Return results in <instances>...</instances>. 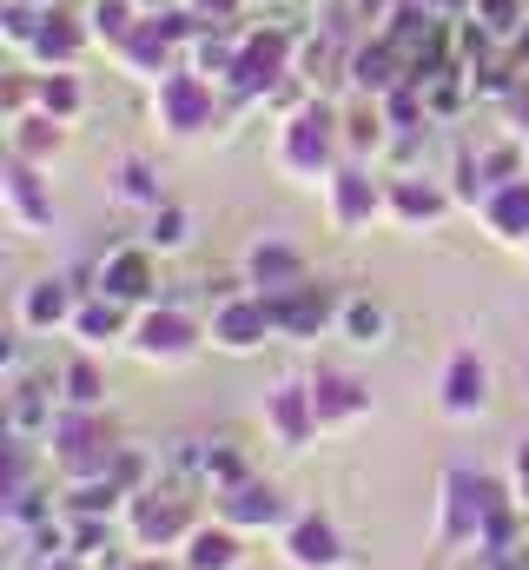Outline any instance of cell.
Masks as SVG:
<instances>
[{
	"mask_svg": "<svg viewBox=\"0 0 529 570\" xmlns=\"http://www.w3.org/2000/svg\"><path fill=\"white\" fill-rule=\"evenodd\" d=\"M80 305H87V298H80V279L47 273V279L20 285L13 318H20V332H60V325H73V312H80Z\"/></svg>",
	"mask_w": 529,
	"mask_h": 570,
	"instance_id": "obj_10",
	"label": "cell"
},
{
	"mask_svg": "<svg viewBox=\"0 0 529 570\" xmlns=\"http://www.w3.org/2000/svg\"><path fill=\"white\" fill-rule=\"evenodd\" d=\"M60 146H67V127H60L53 114H13V120H7V153H13V159H33V166H40V159H53Z\"/></svg>",
	"mask_w": 529,
	"mask_h": 570,
	"instance_id": "obj_24",
	"label": "cell"
},
{
	"mask_svg": "<svg viewBox=\"0 0 529 570\" xmlns=\"http://www.w3.org/2000/svg\"><path fill=\"white\" fill-rule=\"evenodd\" d=\"M127 570H186V564H166V558H152V551H146V558H132Z\"/></svg>",
	"mask_w": 529,
	"mask_h": 570,
	"instance_id": "obj_46",
	"label": "cell"
},
{
	"mask_svg": "<svg viewBox=\"0 0 529 570\" xmlns=\"http://www.w3.org/2000/svg\"><path fill=\"white\" fill-rule=\"evenodd\" d=\"M285 558H291V570H345V544H338L331 518L305 511L285 524Z\"/></svg>",
	"mask_w": 529,
	"mask_h": 570,
	"instance_id": "obj_14",
	"label": "cell"
},
{
	"mask_svg": "<svg viewBox=\"0 0 529 570\" xmlns=\"http://www.w3.org/2000/svg\"><path fill=\"white\" fill-rule=\"evenodd\" d=\"M33 570H80V558L67 551V558H33Z\"/></svg>",
	"mask_w": 529,
	"mask_h": 570,
	"instance_id": "obj_45",
	"label": "cell"
},
{
	"mask_svg": "<svg viewBox=\"0 0 529 570\" xmlns=\"http://www.w3.org/2000/svg\"><path fill=\"white\" fill-rule=\"evenodd\" d=\"M60 385H67L60 399H67L73 412H100V399H107V379H100V365H93V358H73V365L60 372Z\"/></svg>",
	"mask_w": 529,
	"mask_h": 570,
	"instance_id": "obj_34",
	"label": "cell"
},
{
	"mask_svg": "<svg viewBox=\"0 0 529 570\" xmlns=\"http://www.w3.org/2000/svg\"><path fill=\"white\" fill-rule=\"evenodd\" d=\"M232 67H239V40H232L226 27H206V33L192 40V73H212V80H232Z\"/></svg>",
	"mask_w": 529,
	"mask_h": 570,
	"instance_id": "obj_30",
	"label": "cell"
},
{
	"mask_svg": "<svg viewBox=\"0 0 529 570\" xmlns=\"http://www.w3.org/2000/svg\"><path fill=\"white\" fill-rule=\"evenodd\" d=\"M497 518H510V491L490 471H443V518H437V544L443 551L483 544V531Z\"/></svg>",
	"mask_w": 529,
	"mask_h": 570,
	"instance_id": "obj_2",
	"label": "cell"
},
{
	"mask_svg": "<svg viewBox=\"0 0 529 570\" xmlns=\"http://www.w3.org/2000/svg\"><path fill=\"white\" fill-rule=\"evenodd\" d=\"M246 279L259 285L264 298H271V292H291V285H305V253L285 246V239H259V246L246 253Z\"/></svg>",
	"mask_w": 529,
	"mask_h": 570,
	"instance_id": "obj_20",
	"label": "cell"
},
{
	"mask_svg": "<svg viewBox=\"0 0 529 570\" xmlns=\"http://www.w3.org/2000/svg\"><path fill=\"white\" fill-rule=\"evenodd\" d=\"M523 570H529V551H523Z\"/></svg>",
	"mask_w": 529,
	"mask_h": 570,
	"instance_id": "obj_51",
	"label": "cell"
},
{
	"mask_svg": "<svg viewBox=\"0 0 529 570\" xmlns=\"http://www.w3.org/2000/svg\"><path fill=\"white\" fill-rule=\"evenodd\" d=\"M264 298V292H259ZM264 312H271V332L278 338H318V332H331L338 325V312H345V298L331 292V285H291V292H271L264 298Z\"/></svg>",
	"mask_w": 529,
	"mask_h": 570,
	"instance_id": "obj_8",
	"label": "cell"
},
{
	"mask_svg": "<svg viewBox=\"0 0 529 570\" xmlns=\"http://www.w3.org/2000/svg\"><path fill=\"white\" fill-rule=\"evenodd\" d=\"M47 444H53V464H60V478H67V484H100V478H113V471H120V458H127L120 431L107 425L100 412H73V405L53 419Z\"/></svg>",
	"mask_w": 529,
	"mask_h": 570,
	"instance_id": "obj_1",
	"label": "cell"
},
{
	"mask_svg": "<svg viewBox=\"0 0 529 570\" xmlns=\"http://www.w3.org/2000/svg\"><path fill=\"white\" fill-rule=\"evenodd\" d=\"M33 100H40V114H53L60 127H67V120H80V107H87V94H80V80H73V73H40Z\"/></svg>",
	"mask_w": 529,
	"mask_h": 570,
	"instance_id": "obj_32",
	"label": "cell"
},
{
	"mask_svg": "<svg viewBox=\"0 0 529 570\" xmlns=\"http://www.w3.org/2000/svg\"><path fill=\"white\" fill-rule=\"evenodd\" d=\"M385 127H391V120H385V107H378V100H371V107H358V114H345V146L358 153V166H365L371 153H385V146H391Z\"/></svg>",
	"mask_w": 529,
	"mask_h": 570,
	"instance_id": "obj_31",
	"label": "cell"
},
{
	"mask_svg": "<svg viewBox=\"0 0 529 570\" xmlns=\"http://www.w3.org/2000/svg\"><path fill=\"white\" fill-rule=\"evenodd\" d=\"M325 206H331V226L338 233H371V219L391 213V179H371V166H338L325 179Z\"/></svg>",
	"mask_w": 529,
	"mask_h": 570,
	"instance_id": "obj_6",
	"label": "cell"
},
{
	"mask_svg": "<svg viewBox=\"0 0 529 570\" xmlns=\"http://www.w3.org/2000/svg\"><path fill=\"white\" fill-rule=\"evenodd\" d=\"M338 332H345V345H358V352H378L385 338H391V312L378 305V298H345V312H338Z\"/></svg>",
	"mask_w": 529,
	"mask_h": 570,
	"instance_id": "obj_26",
	"label": "cell"
},
{
	"mask_svg": "<svg viewBox=\"0 0 529 570\" xmlns=\"http://www.w3.org/2000/svg\"><path fill=\"white\" fill-rule=\"evenodd\" d=\"M264 425L285 451H305L318 438V412H311V385H278L264 392Z\"/></svg>",
	"mask_w": 529,
	"mask_h": 570,
	"instance_id": "obj_16",
	"label": "cell"
},
{
	"mask_svg": "<svg viewBox=\"0 0 529 570\" xmlns=\"http://www.w3.org/2000/svg\"><path fill=\"white\" fill-rule=\"evenodd\" d=\"M113 53L127 60L139 80H166V73H172V40H166L152 20H139V33H132L127 47H113Z\"/></svg>",
	"mask_w": 529,
	"mask_h": 570,
	"instance_id": "obj_28",
	"label": "cell"
},
{
	"mask_svg": "<svg viewBox=\"0 0 529 570\" xmlns=\"http://www.w3.org/2000/svg\"><path fill=\"white\" fill-rule=\"evenodd\" d=\"M391 213L403 226H437L450 213V193L437 179H423V173H403V179H391Z\"/></svg>",
	"mask_w": 529,
	"mask_h": 570,
	"instance_id": "obj_22",
	"label": "cell"
},
{
	"mask_svg": "<svg viewBox=\"0 0 529 570\" xmlns=\"http://www.w3.org/2000/svg\"><path fill=\"white\" fill-rule=\"evenodd\" d=\"M186 239H192V219H186V206H159V213L146 219V239H139V246H146V253H179Z\"/></svg>",
	"mask_w": 529,
	"mask_h": 570,
	"instance_id": "obj_35",
	"label": "cell"
},
{
	"mask_svg": "<svg viewBox=\"0 0 529 570\" xmlns=\"http://www.w3.org/2000/svg\"><path fill=\"white\" fill-rule=\"evenodd\" d=\"M186 570H239L246 564V544H239V531L232 524H199L192 538H186V558H179Z\"/></svg>",
	"mask_w": 529,
	"mask_h": 570,
	"instance_id": "obj_25",
	"label": "cell"
},
{
	"mask_svg": "<svg viewBox=\"0 0 529 570\" xmlns=\"http://www.w3.org/2000/svg\"><path fill=\"white\" fill-rule=\"evenodd\" d=\"M423 7H430L437 20H450V13H463V7H477V0H423Z\"/></svg>",
	"mask_w": 529,
	"mask_h": 570,
	"instance_id": "obj_44",
	"label": "cell"
},
{
	"mask_svg": "<svg viewBox=\"0 0 529 570\" xmlns=\"http://www.w3.org/2000/svg\"><path fill=\"white\" fill-rule=\"evenodd\" d=\"M338 146H345V114H338V107L305 100V107L285 114V140H278L285 173H298V179H331V173H338V166H331Z\"/></svg>",
	"mask_w": 529,
	"mask_h": 570,
	"instance_id": "obj_3",
	"label": "cell"
},
{
	"mask_svg": "<svg viewBox=\"0 0 529 570\" xmlns=\"http://www.w3.org/2000/svg\"><path fill=\"white\" fill-rule=\"evenodd\" d=\"M291 73H298V40H291L285 27H259V33L239 40V67H232L226 87L246 94V100H271Z\"/></svg>",
	"mask_w": 529,
	"mask_h": 570,
	"instance_id": "obj_4",
	"label": "cell"
},
{
	"mask_svg": "<svg viewBox=\"0 0 529 570\" xmlns=\"http://www.w3.org/2000/svg\"><path fill=\"white\" fill-rule=\"evenodd\" d=\"M271 338V312H264L259 292H239L226 305H212V345L219 352H259Z\"/></svg>",
	"mask_w": 529,
	"mask_h": 570,
	"instance_id": "obj_13",
	"label": "cell"
},
{
	"mask_svg": "<svg viewBox=\"0 0 529 570\" xmlns=\"http://www.w3.org/2000/svg\"><path fill=\"white\" fill-rule=\"evenodd\" d=\"M186 7H192L206 27H226V20H239V7H246V0H186Z\"/></svg>",
	"mask_w": 529,
	"mask_h": 570,
	"instance_id": "obj_42",
	"label": "cell"
},
{
	"mask_svg": "<svg viewBox=\"0 0 529 570\" xmlns=\"http://www.w3.org/2000/svg\"><path fill=\"white\" fill-rule=\"evenodd\" d=\"M517 60L529 67V33H517Z\"/></svg>",
	"mask_w": 529,
	"mask_h": 570,
	"instance_id": "obj_48",
	"label": "cell"
},
{
	"mask_svg": "<svg viewBox=\"0 0 529 570\" xmlns=\"http://www.w3.org/2000/svg\"><path fill=\"white\" fill-rule=\"evenodd\" d=\"M132 352L146 358V365H186L192 352H199V325L186 318V305H146L139 318H132Z\"/></svg>",
	"mask_w": 529,
	"mask_h": 570,
	"instance_id": "obj_7",
	"label": "cell"
},
{
	"mask_svg": "<svg viewBox=\"0 0 529 570\" xmlns=\"http://www.w3.org/2000/svg\"><path fill=\"white\" fill-rule=\"evenodd\" d=\"M0 199H7V213H13L20 233H53V199H47L33 159H13V153H7V166H0Z\"/></svg>",
	"mask_w": 529,
	"mask_h": 570,
	"instance_id": "obj_12",
	"label": "cell"
},
{
	"mask_svg": "<svg viewBox=\"0 0 529 570\" xmlns=\"http://www.w3.org/2000/svg\"><path fill=\"white\" fill-rule=\"evenodd\" d=\"M139 7H146V13H152V7H166V0H139Z\"/></svg>",
	"mask_w": 529,
	"mask_h": 570,
	"instance_id": "obj_50",
	"label": "cell"
},
{
	"mask_svg": "<svg viewBox=\"0 0 529 570\" xmlns=\"http://www.w3.org/2000/svg\"><path fill=\"white\" fill-rule=\"evenodd\" d=\"M113 193H120L127 206H146V213H159V206H166V193H159V173H152L146 159H120V173H113Z\"/></svg>",
	"mask_w": 529,
	"mask_h": 570,
	"instance_id": "obj_33",
	"label": "cell"
},
{
	"mask_svg": "<svg viewBox=\"0 0 529 570\" xmlns=\"http://www.w3.org/2000/svg\"><path fill=\"white\" fill-rule=\"evenodd\" d=\"M40 7H7L0 13V33H7V47H20V53H33V40H40Z\"/></svg>",
	"mask_w": 529,
	"mask_h": 570,
	"instance_id": "obj_39",
	"label": "cell"
},
{
	"mask_svg": "<svg viewBox=\"0 0 529 570\" xmlns=\"http://www.w3.org/2000/svg\"><path fill=\"white\" fill-rule=\"evenodd\" d=\"M345 80H351L365 100H385V94H397V87L410 80V67H403V53H397L391 40H371V47H358V53L345 60Z\"/></svg>",
	"mask_w": 529,
	"mask_h": 570,
	"instance_id": "obj_18",
	"label": "cell"
},
{
	"mask_svg": "<svg viewBox=\"0 0 529 570\" xmlns=\"http://www.w3.org/2000/svg\"><path fill=\"white\" fill-rule=\"evenodd\" d=\"M127 524H132V544L139 551H179L199 524H192V504L186 498H172V491H132V511H127Z\"/></svg>",
	"mask_w": 529,
	"mask_h": 570,
	"instance_id": "obj_9",
	"label": "cell"
},
{
	"mask_svg": "<svg viewBox=\"0 0 529 570\" xmlns=\"http://www.w3.org/2000/svg\"><path fill=\"white\" fill-rule=\"evenodd\" d=\"M47 511H53V504H47L40 491H20V498H7V524H13V531H40V524H47Z\"/></svg>",
	"mask_w": 529,
	"mask_h": 570,
	"instance_id": "obj_41",
	"label": "cell"
},
{
	"mask_svg": "<svg viewBox=\"0 0 529 570\" xmlns=\"http://www.w3.org/2000/svg\"><path fill=\"white\" fill-rule=\"evenodd\" d=\"M483 405H490V365L477 352H457L443 365V412L450 419H483Z\"/></svg>",
	"mask_w": 529,
	"mask_h": 570,
	"instance_id": "obj_19",
	"label": "cell"
},
{
	"mask_svg": "<svg viewBox=\"0 0 529 570\" xmlns=\"http://www.w3.org/2000/svg\"><path fill=\"white\" fill-rule=\"evenodd\" d=\"M152 120H159L166 134H179V140L206 134V127L219 120L212 80H206V73H192V67H172L166 80H152Z\"/></svg>",
	"mask_w": 529,
	"mask_h": 570,
	"instance_id": "obj_5",
	"label": "cell"
},
{
	"mask_svg": "<svg viewBox=\"0 0 529 570\" xmlns=\"http://www.w3.org/2000/svg\"><path fill=\"white\" fill-rule=\"evenodd\" d=\"M7 7H40V13H53L60 0H7Z\"/></svg>",
	"mask_w": 529,
	"mask_h": 570,
	"instance_id": "obj_47",
	"label": "cell"
},
{
	"mask_svg": "<svg viewBox=\"0 0 529 570\" xmlns=\"http://www.w3.org/2000/svg\"><path fill=\"white\" fill-rule=\"evenodd\" d=\"M311 412H318V431H345L371 412V392L351 372H318L311 379Z\"/></svg>",
	"mask_w": 529,
	"mask_h": 570,
	"instance_id": "obj_15",
	"label": "cell"
},
{
	"mask_svg": "<svg viewBox=\"0 0 529 570\" xmlns=\"http://www.w3.org/2000/svg\"><path fill=\"white\" fill-rule=\"evenodd\" d=\"M470 13H477V27H483L490 40H517V33H523V0H477Z\"/></svg>",
	"mask_w": 529,
	"mask_h": 570,
	"instance_id": "obj_37",
	"label": "cell"
},
{
	"mask_svg": "<svg viewBox=\"0 0 529 570\" xmlns=\"http://www.w3.org/2000/svg\"><path fill=\"white\" fill-rule=\"evenodd\" d=\"M146 20H152V27H159V33H166L172 47H186V40H199V33H206V20H199V13H192L186 0H179V7H152Z\"/></svg>",
	"mask_w": 529,
	"mask_h": 570,
	"instance_id": "obj_38",
	"label": "cell"
},
{
	"mask_svg": "<svg viewBox=\"0 0 529 570\" xmlns=\"http://www.w3.org/2000/svg\"><path fill=\"white\" fill-rule=\"evenodd\" d=\"M100 292L120 298V305H152V292H159V279H152V253H146V246L107 253V259H100Z\"/></svg>",
	"mask_w": 529,
	"mask_h": 570,
	"instance_id": "obj_17",
	"label": "cell"
},
{
	"mask_svg": "<svg viewBox=\"0 0 529 570\" xmlns=\"http://www.w3.org/2000/svg\"><path fill=\"white\" fill-rule=\"evenodd\" d=\"M212 498H219V524H232V531H278V524H291L285 491L264 484V478H246V484L212 491Z\"/></svg>",
	"mask_w": 529,
	"mask_h": 570,
	"instance_id": "obj_11",
	"label": "cell"
},
{
	"mask_svg": "<svg viewBox=\"0 0 529 570\" xmlns=\"http://www.w3.org/2000/svg\"><path fill=\"white\" fill-rule=\"evenodd\" d=\"M510 478H517V484L529 478V431L517 438V444H510Z\"/></svg>",
	"mask_w": 529,
	"mask_h": 570,
	"instance_id": "obj_43",
	"label": "cell"
},
{
	"mask_svg": "<svg viewBox=\"0 0 529 570\" xmlns=\"http://www.w3.org/2000/svg\"><path fill=\"white\" fill-rule=\"evenodd\" d=\"M483 226H490L497 239L529 246V173H523V179H503V186L483 199Z\"/></svg>",
	"mask_w": 529,
	"mask_h": 570,
	"instance_id": "obj_23",
	"label": "cell"
},
{
	"mask_svg": "<svg viewBox=\"0 0 529 570\" xmlns=\"http://www.w3.org/2000/svg\"><path fill=\"white\" fill-rule=\"evenodd\" d=\"M80 345H107V338H120V332H132V318H127V305L120 298H107V292H93L80 312H73V325H67Z\"/></svg>",
	"mask_w": 529,
	"mask_h": 570,
	"instance_id": "obj_27",
	"label": "cell"
},
{
	"mask_svg": "<svg viewBox=\"0 0 529 570\" xmlns=\"http://www.w3.org/2000/svg\"><path fill=\"white\" fill-rule=\"evenodd\" d=\"M523 253H529V246H523Z\"/></svg>",
	"mask_w": 529,
	"mask_h": 570,
	"instance_id": "obj_52",
	"label": "cell"
},
{
	"mask_svg": "<svg viewBox=\"0 0 529 570\" xmlns=\"http://www.w3.org/2000/svg\"><path fill=\"white\" fill-rule=\"evenodd\" d=\"M67 538H73V558H100V551H113L107 518H73V524H67Z\"/></svg>",
	"mask_w": 529,
	"mask_h": 570,
	"instance_id": "obj_40",
	"label": "cell"
},
{
	"mask_svg": "<svg viewBox=\"0 0 529 570\" xmlns=\"http://www.w3.org/2000/svg\"><path fill=\"white\" fill-rule=\"evenodd\" d=\"M127 498V484L100 478V484H67V511L73 518H113V504Z\"/></svg>",
	"mask_w": 529,
	"mask_h": 570,
	"instance_id": "obj_36",
	"label": "cell"
},
{
	"mask_svg": "<svg viewBox=\"0 0 529 570\" xmlns=\"http://www.w3.org/2000/svg\"><path fill=\"white\" fill-rule=\"evenodd\" d=\"M517 504H523V511H529V478H523V484H517Z\"/></svg>",
	"mask_w": 529,
	"mask_h": 570,
	"instance_id": "obj_49",
	"label": "cell"
},
{
	"mask_svg": "<svg viewBox=\"0 0 529 570\" xmlns=\"http://www.w3.org/2000/svg\"><path fill=\"white\" fill-rule=\"evenodd\" d=\"M87 40H93V27H80V20H67V13L53 7V13L40 20V40H33V53H27V60H40L47 73H67V67L87 53Z\"/></svg>",
	"mask_w": 529,
	"mask_h": 570,
	"instance_id": "obj_21",
	"label": "cell"
},
{
	"mask_svg": "<svg viewBox=\"0 0 529 570\" xmlns=\"http://www.w3.org/2000/svg\"><path fill=\"white\" fill-rule=\"evenodd\" d=\"M139 20H146L139 0H93V7H87V27H93L100 47H127L132 33H139Z\"/></svg>",
	"mask_w": 529,
	"mask_h": 570,
	"instance_id": "obj_29",
	"label": "cell"
}]
</instances>
